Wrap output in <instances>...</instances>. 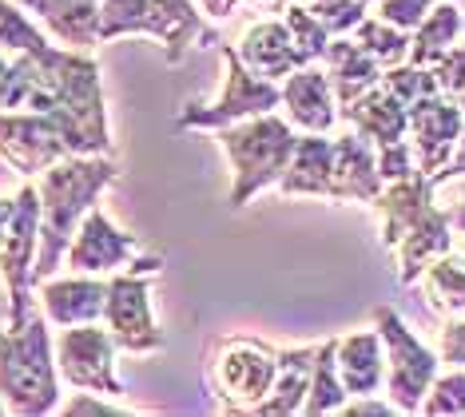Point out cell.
<instances>
[{
  "mask_svg": "<svg viewBox=\"0 0 465 417\" xmlns=\"http://www.w3.org/2000/svg\"><path fill=\"white\" fill-rule=\"evenodd\" d=\"M120 167L108 155H68L60 164L40 171V243L33 263V283L45 278L64 263V251L76 234L80 219L96 207L100 191L115 184Z\"/></svg>",
  "mask_w": 465,
  "mask_h": 417,
  "instance_id": "cell-1",
  "label": "cell"
},
{
  "mask_svg": "<svg viewBox=\"0 0 465 417\" xmlns=\"http://www.w3.org/2000/svg\"><path fill=\"white\" fill-rule=\"evenodd\" d=\"M433 179L414 171V175L386 184L374 207L382 211V243L394 251V274L401 286L418 283L421 271L453 251L450 215L433 207Z\"/></svg>",
  "mask_w": 465,
  "mask_h": 417,
  "instance_id": "cell-2",
  "label": "cell"
},
{
  "mask_svg": "<svg viewBox=\"0 0 465 417\" xmlns=\"http://www.w3.org/2000/svg\"><path fill=\"white\" fill-rule=\"evenodd\" d=\"M219 147L231 159V207H247L259 191L274 187L287 171L294 155V127L291 120H282L279 112H262L251 120L227 124L215 132Z\"/></svg>",
  "mask_w": 465,
  "mask_h": 417,
  "instance_id": "cell-3",
  "label": "cell"
},
{
  "mask_svg": "<svg viewBox=\"0 0 465 417\" xmlns=\"http://www.w3.org/2000/svg\"><path fill=\"white\" fill-rule=\"evenodd\" d=\"M135 32L160 40L167 64H179L195 45H219V32L195 0H100V45Z\"/></svg>",
  "mask_w": 465,
  "mask_h": 417,
  "instance_id": "cell-4",
  "label": "cell"
},
{
  "mask_svg": "<svg viewBox=\"0 0 465 417\" xmlns=\"http://www.w3.org/2000/svg\"><path fill=\"white\" fill-rule=\"evenodd\" d=\"M0 398L13 413L25 417L56 410V362H52L48 323L40 314H28L25 326L0 334Z\"/></svg>",
  "mask_w": 465,
  "mask_h": 417,
  "instance_id": "cell-5",
  "label": "cell"
},
{
  "mask_svg": "<svg viewBox=\"0 0 465 417\" xmlns=\"http://www.w3.org/2000/svg\"><path fill=\"white\" fill-rule=\"evenodd\" d=\"M68 155H100L96 144L60 112H0V159L16 175H40Z\"/></svg>",
  "mask_w": 465,
  "mask_h": 417,
  "instance_id": "cell-6",
  "label": "cell"
},
{
  "mask_svg": "<svg viewBox=\"0 0 465 417\" xmlns=\"http://www.w3.org/2000/svg\"><path fill=\"white\" fill-rule=\"evenodd\" d=\"M40 243V191L25 184L0 199V274L8 283V330L33 314V263Z\"/></svg>",
  "mask_w": 465,
  "mask_h": 417,
  "instance_id": "cell-7",
  "label": "cell"
},
{
  "mask_svg": "<svg viewBox=\"0 0 465 417\" xmlns=\"http://www.w3.org/2000/svg\"><path fill=\"white\" fill-rule=\"evenodd\" d=\"M163 259L147 254V259H132L128 271H115L108 278V298H104V318H108V334L115 338V350L128 354H160L167 346L160 323L152 310V286L147 278L160 274Z\"/></svg>",
  "mask_w": 465,
  "mask_h": 417,
  "instance_id": "cell-8",
  "label": "cell"
},
{
  "mask_svg": "<svg viewBox=\"0 0 465 417\" xmlns=\"http://www.w3.org/2000/svg\"><path fill=\"white\" fill-rule=\"evenodd\" d=\"M374 330L382 334L386 346V393L394 402L398 413H418L421 398H426L430 382L438 378L441 358L430 346H421V338L401 323L394 306L374 310Z\"/></svg>",
  "mask_w": 465,
  "mask_h": 417,
  "instance_id": "cell-9",
  "label": "cell"
},
{
  "mask_svg": "<svg viewBox=\"0 0 465 417\" xmlns=\"http://www.w3.org/2000/svg\"><path fill=\"white\" fill-rule=\"evenodd\" d=\"M219 52H223V64H227L223 92H219L215 104H187L175 120L179 127H192V132H219V127H227V124L274 112L282 104V88L274 80L255 76V72L239 60L235 45H219Z\"/></svg>",
  "mask_w": 465,
  "mask_h": 417,
  "instance_id": "cell-10",
  "label": "cell"
},
{
  "mask_svg": "<svg viewBox=\"0 0 465 417\" xmlns=\"http://www.w3.org/2000/svg\"><path fill=\"white\" fill-rule=\"evenodd\" d=\"M279 373V350L259 338H227L211 362V386L227 413H255Z\"/></svg>",
  "mask_w": 465,
  "mask_h": 417,
  "instance_id": "cell-11",
  "label": "cell"
},
{
  "mask_svg": "<svg viewBox=\"0 0 465 417\" xmlns=\"http://www.w3.org/2000/svg\"><path fill=\"white\" fill-rule=\"evenodd\" d=\"M56 370L76 390L104 393V398H124V382L115 373V338L96 323L68 326L56 338Z\"/></svg>",
  "mask_w": 465,
  "mask_h": 417,
  "instance_id": "cell-12",
  "label": "cell"
},
{
  "mask_svg": "<svg viewBox=\"0 0 465 417\" xmlns=\"http://www.w3.org/2000/svg\"><path fill=\"white\" fill-rule=\"evenodd\" d=\"M461 127H465V112L458 104H450L441 92H426L406 104V135L414 144V159L421 175L433 179L446 167Z\"/></svg>",
  "mask_w": 465,
  "mask_h": 417,
  "instance_id": "cell-13",
  "label": "cell"
},
{
  "mask_svg": "<svg viewBox=\"0 0 465 417\" xmlns=\"http://www.w3.org/2000/svg\"><path fill=\"white\" fill-rule=\"evenodd\" d=\"M135 251H140L135 234H124L100 207H92L72 234L64 259L76 274H115L135 259Z\"/></svg>",
  "mask_w": 465,
  "mask_h": 417,
  "instance_id": "cell-14",
  "label": "cell"
},
{
  "mask_svg": "<svg viewBox=\"0 0 465 417\" xmlns=\"http://www.w3.org/2000/svg\"><path fill=\"white\" fill-rule=\"evenodd\" d=\"M279 88H282L279 108H287L291 127H299V132H319V135L334 132L338 100H334L331 80H326V68H319V64H302V68H294Z\"/></svg>",
  "mask_w": 465,
  "mask_h": 417,
  "instance_id": "cell-15",
  "label": "cell"
},
{
  "mask_svg": "<svg viewBox=\"0 0 465 417\" xmlns=\"http://www.w3.org/2000/svg\"><path fill=\"white\" fill-rule=\"evenodd\" d=\"M386 179L378 171V152L354 127L334 139V203H366L374 207Z\"/></svg>",
  "mask_w": 465,
  "mask_h": 417,
  "instance_id": "cell-16",
  "label": "cell"
},
{
  "mask_svg": "<svg viewBox=\"0 0 465 417\" xmlns=\"http://www.w3.org/2000/svg\"><path fill=\"white\" fill-rule=\"evenodd\" d=\"M235 52L255 76L274 80V84H282L294 68L306 64L291 36V28H287V20H259V25H251L235 45Z\"/></svg>",
  "mask_w": 465,
  "mask_h": 417,
  "instance_id": "cell-17",
  "label": "cell"
},
{
  "mask_svg": "<svg viewBox=\"0 0 465 417\" xmlns=\"http://www.w3.org/2000/svg\"><path fill=\"white\" fill-rule=\"evenodd\" d=\"M338 115H342L358 135H366L370 144H374V152L410 139L406 135V104H401L382 80H378L374 88H366L358 100H351L346 108H338Z\"/></svg>",
  "mask_w": 465,
  "mask_h": 417,
  "instance_id": "cell-18",
  "label": "cell"
},
{
  "mask_svg": "<svg viewBox=\"0 0 465 417\" xmlns=\"http://www.w3.org/2000/svg\"><path fill=\"white\" fill-rule=\"evenodd\" d=\"M274 187L282 195L331 199L334 195V139L319 132H302L294 139V155Z\"/></svg>",
  "mask_w": 465,
  "mask_h": 417,
  "instance_id": "cell-19",
  "label": "cell"
},
{
  "mask_svg": "<svg viewBox=\"0 0 465 417\" xmlns=\"http://www.w3.org/2000/svg\"><path fill=\"white\" fill-rule=\"evenodd\" d=\"M40 16L52 36L72 52H92L100 45V0H20Z\"/></svg>",
  "mask_w": 465,
  "mask_h": 417,
  "instance_id": "cell-20",
  "label": "cell"
},
{
  "mask_svg": "<svg viewBox=\"0 0 465 417\" xmlns=\"http://www.w3.org/2000/svg\"><path fill=\"white\" fill-rule=\"evenodd\" d=\"M104 298H108V283L96 274L80 278H56V283L40 286V303L45 314L56 326H80V323H100L104 318Z\"/></svg>",
  "mask_w": 465,
  "mask_h": 417,
  "instance_id": "cell-21",
  "label": "cell"
},
{
  "mask_svg": "<svg viewBox=\"0 0 465 417\" xmlns=\"http://www.w3.org/2000/svg\"><path fill=\"white\" fill-rule=\"evenodd\" d=\"M322 64H326V80H331V88H334L338 108H346L351 100H358L366 88H374V84L382 80V64L370 56L351 32H346V36H331Z\"/></svg>",
  "mask_w": 465,
  "mask_h": 417,
  "instance_id": "cell-22",
  "label": "cell"
},
{
  "mask_svg": "<svg viewBox=\"0 0 465 417\" xmlns=\"http://www.w3.org/2000/svg\"><path fill=\"white\" fill-rule=\"evenodd\" d=\"M338 358V378L351 398H362V393H378L386 386V346L378 330H358V334H346L334 350Z\"/></svg>",
  "mask_w": 465,
  "mask_h": 417,
  "instance_id": "cell-23",
  "label": "cell"
},
{
  "mask_svg": "<svg viewBox=\"0 0 465 417\" xmlns=\"http://www.w3.org/2000/svg\"><path fill=\"white\" fill-rule=\"evenodd\" d=\"M314 350H279V373H274L271 393L255 405V417H287V413H302V398L311 386V370H314Z\"/></svg>",
  "mask_w": 465,
  "mask_h": 417,
  "instance_id": "cell-24",
  "label": "cell"
},
{
  "mask_svg": "<svg viewBox=\"0 0 465 417\" xmlns=\"http://www.w3.org/2000/svg\"><path fill=\"white\" fill-rule=\"evenodd\" d=\"M461 28H465V16H461L458 5H433L430 16L410 32V56L406 60L421 64V68H433V64L458 45Z\"/></svg>",
  "mask_w": 465,
  "mask_h": 417,
  "instance_id": "cell-25",
  "label": "cell"
},
{
  "mask_svg": "<svg viewBox=\"0 0 465 417\" xmlns=\"http://www.w3.org/2000/svg\"><path fill=\"white\" fill-rule=\"evenodd\" d=\"M338 338H326L319 350H314V370H311V386H306V398H302V413L311 417H322V413H338L342 402L351 398L338 378Z\"/></svg>",
  "mask_w": 465,
  "mask_h": 417,
  "instance_id": "cell-26",
  "label": "cell"
},
{
  "mask_svg": "<svg viewBox=\"0 0 465 417\" xmlns=\"http://www.w3.org/2000/svg\"><path fill=\"white\" fill-rule=\"evenodd\" d=\"M421 283H426V294L438 310L465 314V254L446 251L441 259H433L421 271Z\"/></svg>",
  "mask_w": 465,
  "mask_h": 417,
  "instance_id": "cell-27",
  "label": "cell"
},
{
  "mask_svg": "<svg viewBox=\"0 0 465 417\" xmlns=\"http://www.w3.org/2000/svg\"><path fill=\"white\" fill-rule=\"evenodd\" d=\"M351 36H354L358 45H362L378 64H382V68L406 64V56H410V32L386 25V20H378V16H366L362 25L351 32Z\"/></svg>",
  "mask_w": 465,
  "mask_h": 417,
  "instance_id": "cell-28",
  "label": "cell"
},
{
  "mask_svg": "<svg viewBox=\"0 0 465 417\" xmlns=\"http://www.w3.org/2000/svg\"><path fill=\"white\" fill-rule=\"evenodd\" d=\"M36 88V56L33 52H13V60L0 56V112L28 108Z\"/></svg>",
  "mask_w": 465,
  "mask_h": 417,
  "instance_id": "cell-29",
  "label": "cell"
},
{
  "mask_svg": "<svg viewBox=\"0 0 465 417\" xmlns=\"http://www.w3.org/2000/svg\"><path fill=\"white\" fill-rule=\"evenodd\" d=\"M282 13H287L282 20H287V28H291L294 45H299V52H302V60L306 64H322L326 45H331V32H326V25L302 5V0H291Z\"/></svg>",
  "mask_w": 465,
  "mask_h": 417,
  "instance_id": "cell-30",
  "label": "cell"
},
{
  "mask_svg": "<svg viewBox=\"0 0 465 417\" xmlns=\"http://www.w3.org/2000/svg\"><path fill=\"white\" fill-rule=\"evenodd\" d=\"M418 413H438V417H450V413H465V366H453L450 373H438L430 382L426 398H421V410Z\"/></svg>",
  "mask_w": 465,
  "mask_h": 417,
  "instance_id": "cell-31",
  "label": "cell"
},
{
  "mask_svg": "<svg viewBox=\"0 0 465 417\" xmlns=\"http://www.w3.org/2000/svg\"><path fill=\"white\" fill-rule=\"evenodd\" d=\"M0 48L5 52H40V48H48V40L25 13H16L8 0H0Z\"/></svg>",
  "mask_w": 465,
  "mask_h": 417,
  "instance_id": "cell-32",
  "label": "cell"
},
{
  "mask_svg": "<svg viewBox=\"0 0 465 417\" xmlns=\"http://www.w3.org/2000/svg\"><path fill=\"white\" fill-rule=\"evenodd\" d=\"M433 76H438L441 95L465 112V45H453L446 56L433 64Z\"/></svg>",
  "mask_w": 465,
  "mask_h": 417,
  "instance_id": "cell-33",
  "label": "cell"
},
{
  "mask_svg": "<svg viewBox=\"0 0 465 417\" xmlns=\"http://www.w3.org/2000/svg\"><path fill=\"white\" fill-rule=\"evenodd\" d=\"M433 0H378V20L394 25L401 32H414L430 16Z\"/></svg>",
  "mask_w": 465,
  "mask_h": 417,
  "instance_id": "cell-34",
  "label": "cell"
},
{
  "mask_svg": "<svg viewBox=\"0 0 465 417\" xmlns=\"http://www.w3.org/2000/svg\"><path fill=\"white\" fill-rule=\"evenodd\" d=\"M378 171H382L386 184H398V179L414 175V171H418L414 144H410V139H401V144H394V147H382V152H378Z\"/></svg>",
  "mask_w": 465,
  "mask_h": 417,
  "instance_id": "cell-35",
  "label": "cell"
},
{
  "mask_svg": "<svg viewBox=\"0 0 465 417\" xmlns=\"http://www.w3.org/2000/svg\"><path fill=\"white\" fill-rule=\"evenodd\" d=\"M438 358L446 362V366H465V314L453 318V323H446V330H441Z\"/></svg>",
  "mask_w": 465,
  "mask_h": 417,
  "instance_id": "cell-36",
  "label": "cell"
},
{
  "mask_svg": "<svg viewBox=\"0 0 465 417\" xmlns=\"http://www.w3.org/2000/svg\"><path fill=\"white\" fill-rule=\"evenodd\" d=\"M60 413H68V417H80V413H88V417H124L132 410H124V405H115V402H96L92 393H80V398H72Z\"/></svg>",
  "mask_w": 465,
  "mask_h": 417,
  "instance_id": "cell-37",
  "label": "cell"
},
{
  "mask_svg": "<svg viewBox=\"0 0 465 417\" xmlns=\"http://www.w3.org/2000/svg\"><path fill=\"white\" fill-rule=\"evenodd\" d=\"M338 413H346V417H390V413H398V410H394V402H378L374 393H362L358 402L346 398Z\"/></svg>",
  "mask_w": 465,
  "mask_h": 417,
  "instance_id": "cell-38",
  "label": "cell"
},
{
  "mask_svg": "<svg viewBox=\"0 0 465 417\" xmlns=\"http://www.w3.org/2000/svg\"><path fill=\"white\" fill-rule=\"evenodd\" d=\"M465 175V127H461V135H458V144H453V155L446 159V167L433 175V187H441V184H450V179H461Z\"/></svg>",
  "mask_w": 465,
  "mask_h": 417,
  "instance_id": "cell-39",
  "label": "cell"
},
{
  "mask_svg": "<svg viewBox=\"0 0 465 417\" xmlns=\"http://www.w3.org/2000/svg\"><path fill=\"white\" fill-rule=\"evenodd\" d=\"M199 8H203V16H215V20H227L235 16V8L242 5V0H195Z\"/></svg>",
  "mask_w": 465,
  "mask_h": 417,
  "instance_id": "cell-40",
  "label": "cell"
},
{
  "mask_svg": "<svg viewBox=\"0 0 465 417\" xmlns=\"http://www.w3.org/2000/svg\"><path fill=\"white\" fill-rule=\"evenodd\" d=\"M446 215H450V227L465 231V199H461V203H453V207L446 211Z\"/></svg>",
  "mask_w": 465,
  "mask_h": 417,
  "instance_id": "cell-41",
  "label": "cell"
},
{
  "mask_svg": "<svg viewBox=\"0 0 465 417\" xmlns=\"http://www.w3.org/2000/svg\"><path fill=\"white\" fill-rule=\"evenodd\" d=\"M251 5H259V8H287L291 0H251Z\"/></svg>",
  "mask_w": 465,
  "mask_h": 417,
  "instance_id": "cell-42",
  "label": "cell"
},
{
  "mask_svg": "<svg viewBox=\"0 0 465 417\" xmlns=\"http://www.w3.org/2000/svg\"><path fill=\"white\" fill-rule=\"evenodd\" d=\"M0 413H8V405H5V398H0Z\"/></svg>",
  "mask_w": 465,
  "mask_h": 417,
  "instance_id": "cell-43",
  "label": "cell"
},
{
  "mask_svg": "<svg viewBox=\"0 0 465 417\" xmlns=\"http://www.w3.org/2000/svg\"><path fill=\"white\" fill-rule=\"evenodd\" d=\"M370 5H378V0H370Z\"/></svg>",
  "mask_w": 465,
  "mask_h": 417,
  "instance_id": "cell-44",
  "label": "cell"
}]
</instances>
